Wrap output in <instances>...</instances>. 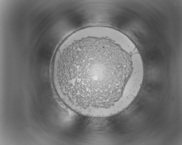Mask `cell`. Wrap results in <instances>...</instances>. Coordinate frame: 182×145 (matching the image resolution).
<instances>
[{
	"mask_svg": "<svg viewBox=\"0 0 182 145\" xmlns=\"http://www.w3.org/2000/svg\"><path fill=\"white\" fill-rule=\"evenodd\" d=\"M134 53L112 31L74 34L60 45L52 68L54 89L61 101L82 115L106 118L124 107L141 75Z\"/></svg>",
	"mask_w": 182,
	"mask_h": 145,
	"instance_id": "obj_1",
	"label": "cell"
}]
</instances>
